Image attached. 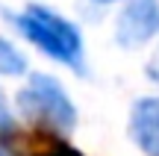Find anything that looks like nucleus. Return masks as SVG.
Wrapping results in <instances>:
<instances>
[{
  "label": "nucleus",
  "mask_w": 159,
  "mask_h": 156,
  "mask_svg": "<svg viewBox=\"0 0 159 156\" xmlns=\"http://www.w3.org/2000/svg\"><path fill=\"white\" fill-rule=\"evenodd\" d=\"M12 24L41 53H47L50 59H56L74 71H83V35L68 18H62L59 12L47 9V6L33 3L24 12L12 15Z\"/></svg>",
  "instance_id": "nucleus-1"
},
{
  "label": "nucleus",
  "mask_w": 159,
  "mask_h": 156,
  "mask_svg": "<svg viewBox=\"0 0 159 156\" xmlns=\"http://www.w3.org/2000/svg\"><path fill=\"white\" fill-rule=\"evenodd\" d=\"M18 106L24 115L47 124L53 130H71L77 124V109L59 80L47 74H30V82L18 91Z\"/></svg>",
  "instance_id": "nucleus-2"
},
{
  "label": "nucleus",
  "mask_w": 159,
  "mask_h": 156,
  "mask_svg": "<svg viewBox=\"0 0 159 156\" xmlns=\"http://www.w3.org/2000/svg\"><path fill=\"white\" fill-rule=\"evenodd\" d=\"M159 33V3L156 0H133L115 24V41L121 47H139Z\"/></svg>",
  "instance_id": "nucleus-3"
},
{
  "label": "nucleus",
  "mask_w": 159,
  "mask_h": 156,
  "mask_svg": "<svg viewBox=\"0 0 159 156\" xmlns=\"http://www.w3.org/2000/svg\"><path fill=\"white\" fill-rule=\"evenodd\" d=\"M130 136L142 153L159 156V97L136 100L130 112Z\"/></svg>",
  "instance_id": "nucleus-4"
},
{
  "label": "nucleus",
  "mask_w": 159,
  "mask_h": 156,
  "mask_svg": "<svg viewBox=\"0 0 159 156\" xmlns=\"http://www.w3.org/2000/svg\"><path fill=\"white\" fill-rule=\"evenodd\" d=\"M27 71V59H24V53L18 50L12 41L0 38V74L3 77H18Z\"/></svg>",
  "instance_id": "nucleus-5"
},
{
  "label": "nucleus",
  "mask_w": 159,
  "mask_h": 156,
  "mask_svg": "<svg viewBox=\"0 0 159 156\" xmlns=\"http://www.w3.org/2000/svg\"><path fill=\"white\" fill-rule=\"evenodd\" d=\"M12 115H9V106H6V97L0 91V133H12Z\"/></svg>",
  "instance_id": "nucleus-6"
},
{
  "label": "nucleus",
  "mask_w": 159,
  "mask_h": 156,
  "mask_svg": "<svg viewBox=\"0 0 159 156\" xmlns=\"http://www.w3.org/2000/svg\"><path fill=\"white\" fill-rule=\"evenodd\" d=\"M39 156H83V153H80V150H74V147H68V145H53L50 150L39 153Z\"/></svg>",
  "instance_id": "nucleus-7"
},
{
  "label": "nucleus",
  "mask_w": 159,
  "mask_h": 156,
  "mask_svg": "<svg viewBox=\"0 0 159 156\" xmlns=\"http://www.w3.org/2000/svg\"><path fill=\"white\" fill-rule=\"evenodd\" d=\"M148 74H150V77H153V80L159 82V56H156V62H153V65L148 68Z\"/></svg>",
  "instance_id": "nucleus-8"
},
{
  "label": "nucleus",
  "mask_w": 159,
  "mask_h": 156,
  "mask_svg": "<svg viewBox=\"0 0 159 156\" xmlns=\"http://www.w3.org/2000/svg\"><path fill=\"white\" fill-rule=\"evenodd\" d=\"M94 3H112V0H94Z\"/></svg>",
  "instance_id": "nucleus-9"
}]
</instances>
